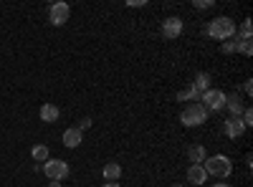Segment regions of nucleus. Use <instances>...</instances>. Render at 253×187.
I'll return each instance as SVG.
<instances>
[{"label":"nucleus","mask_w":253,"mask_h":187,"mask_svg":"<svg viewBox=\"0 0 253 187\" xmlns=\"http://www.w3.org/2000/svg\"><path fill=\"white\" fill-rule=\"evenodd\" d=\"M236 31H238L236 20L228 18V15H218V18H213V20L205 26V33L213 38V40H228V38L236 36Z\"/></svg>","instance_id":"1"},{"label":"nucleus","mask_w":253,"mask_h":187,"mask_svg":"<svg viewBox=\"0 0 253 187\" xmlns=\"http://www.w3.org/2000/svg\"><path fill=\"white\" fill-rule=\"evenodd\" d=\"M203 170L208 172V177L213 175V177L225 180V177H230V172H233V162H230L225 154H213V157H205Z\"/></svg>","instance_id":"2"},{"label":"nucleus","mask_w":253,"mask_h":187,"mask_svg":"<svg viewBox=\"0 0 253 187\" xmlns=\"http://www.w3.org/2000/svg\"><path fill=\"white\" fill-rule=\"evenodd\" d=\"M180 121L185 127H200V124L208 121V112L203 109L200 101H193V104H185V109L180 112Z\"/></svg>","instance_id":"3"},{"label":"nucleus","mask_w":253,"mask_h":187,"mask_svg":"<svg viewBox=\"0 0 253 187\" xmlns=\"http://www.w3.org/2000/svg\"><path fill=\"white\" fill-rule=\"evenodd\" d=\"M225 91H220V89H208L203 96H200V104H203V109L208 112V114H218V112H223L225 109Z\"/></svg>","instance_id":"4"},{"label":"nucleus","mask_w":253,"mask_h":187,"mask_svg":"<svg viewBox=\"0 0 253 187\" xmlns=\"http://www.w3.org/2000/svg\"><path fill=\"white\" fill-rule=\"evenodd\" d=\"M69 162L66 159H46L43 162V175L53 182H61V180H66L69 177Z\"/></svg>","instance_id":"5"},{"label":"nucleus","mask_w":253,"mask_h":187,"mask_svg":"<svg viewBox=\"0 0 253 187\" xmlns=\"http://www.w3.org/2000/svg\"><path fill=\"white\" fill-rule=\"evenodd\" d=\"M185 31V23H182V18H165L162 20V36L165 38H170V40H177Z\"/></svg>","instance_id":"6"},{"label":"nucleus","mask_w":253,"mask_h":187,"mask_svg":"<svg viewBox=\"0 0 253 187\" xmlns=\"http://www.w3.org/2000/svg\"><path fill=\"white\" fill-rule=\"evenodd\" d=\"M71 15V5L69 3H53L48 8V20H51V26H63L69 20Z\"/></svg>","instance_id":"7"},{"label":"nucleus","mask_w":253,"mask_h":187,"mask_svg":"<svg viewBox=\"0 0 253 187\" xmlns=\"http://www.w3.org/2000/svg\"><path fill=\"white\" fill-rule=\"evenodd\" d=\"M223 132H225V137H230V139H241V137L246 134V124H243L238 116H228L225 124H223Z\"/></svg>","instance_id":"8"},{"label":"nucleus","mask_w":253,"mask_h":187,"mask_svg":"<svg viewBox=\"0 0 253 187\" xmlns=\"http://www.w3.org/2000/svg\"><path fill=\"white\" fill-rule=\"evenodd\" d=\"M225 109L230 112V116H238L241 119V114L246 112V104H243V99L238 94H230V96H225Z\"/></svg>","instance_id":"9"},{"label":"nucleus","mask_w":253,"mask_h":187,"mask_svg":"<svg viewBox=\"0 0 253 187\" xmlns=\"http://www.w3.org/2000/svg\"><path fill=\"white\" fill-rule=\"evenodd\" d=\"M81 142H84V132H81L79 127H71V129L63 132V144H66L69 150H76Z\"/></svg>","instance_id":"10"},{"label":"nucleus","mask_w":253,"mask_h":187,"mask_svg":"<svg viewBox=\"0 0 253 187\" xmlns=\"http://www.w3.org/2000/svg\"><path fill=\"white\" fill-rule=\"evenodd\" d=\"M205 180H208V172L203 170V164H190L187 167V182H193V185H205Z\"/></svg>","instance_id":"11"},{"label":"nucleus","mask_w":253,"mask_h":187,"mask_svg":"<svg viewBox=\"0 0 253 187\" xmlns=\"http://www.w3.org/2000/svg\"><path fill=\"white\" fill-rule=\"evenodd\" d=\"M41 121H46V124H53V121H58V116H61V109L56 107V104H43L41 107Z\"/></svg>","instance_id":"12"},{"label":"nucleus","mask_w":253,"mask_h":187,"mask_svg":"<svg viewBox=\"0 0 253 187\" xmlns=\"http://www.w3.org/2000/svg\"><path fill=\"white\" fill-rule=\"evenodd\" d=\"M104 180L107 182H119V177H122V164L119 162H107L104 164Z\"/></svg>","instance_id":"13"},{"label":"nucleus","mask_w":253,"mask_h":187,"mask_svg":"<svg viewBox=\"0 0 253 187\" xmlns=\"http://www.w3.org/2000/svg\"><path fill=\"white\" fill-rule=\"evenodd\" d=\"M187 157H190V162H193V164H203L208 154H205V147H203V144H193V147L187 150Z\"/></svg>","instance_id":"14"},{"label":"nucleus","mask_w":253,"mask_h":187,"mask_svg":"<svg viewBox=\"0 0 253 187\" xmlns=\"http://www.w3.org/2000/svg\"><path fill=\"white\" fill-rule=\"evenodd\" d=\"M193 89H195V91H198L200 96H203V94H205V91L210 89V76H208L205 71H200V74L195 76V81H193Z\"/></svg>","instance_id":"15"},{"label":"nucleus","mask_w":253,"mask_h":187,"mask_svg":"<svg viewBox=\"0 0 253 187\" xmlns=\"http://www.w3.org/2000/svg\"><path fill=\"white\" fill-rule=\"evenodd\" d=\"M31 157H33L36 162H46V159H51V152H48L46 144H36V147L31 150Z\"/></svg>","instance_id":"16"},{"label":"nucleus","mask_w":253,"mask_h":187,"mask_svg":"<svg viewBox=\"0 0 253 187\" xmlns=\"http://www.w3.org/2000/svg\"><path fill=\"white\" fill-rule=\"evenodd\" d=\"M198 99H200V94L193 89V84H190L187 89H182V91H177V101H190V104H193Z\"/></svg>","instance_id":"17"},{"label":"nucleus","mask_w":253,"mask_h":187,"mask_svg":"<svg viewBox=\"0 0 253 187\" xmlns=\"http://www.w3.org/2000/svg\"><path fill=\"white\" fill-rule=\"evenodd\" d=\"M238 46H241V38H228V40H223V43H220V51L223 53H236L238 51Z\"/></svg>","instance_id":"18"},{"label":"nucleus","mask_w":253,"mask_h":187,"mask_svg":"<svg viewBox=\"0 0 253 187\" xmlns=\"http://www.w3.org/2000/svg\"><path fill=\"white\" fill-rule=\"evenodd\" d=\"M251 33H253V28H251V20H243L241 28L236 31V38H241V40H251Z\"/></svg>","instance_id":"19"},{"label":"nucleus","mask_w":253,"mask_h":187,"mask_svg":"<svg viewBox=\"0 0 253 187\" xmlns=\"http://www.w3.org/2000/svg\"><path fill=\"white\" fill-rule=\"evenodd\" d=\"M193 8L195 10H208V8H213V0H195Z\"/></svg>","instance_id":"20"},{"label":"nucleus","mask_w":253,"mask_h":187,"mask_svg":"<svg viewBox=\"0 0 253 187\" xmlns=\"http://www.w3.org/2000/svg\"><path fill=\"white\" fill-rule=\"evenodd\" d=\"M238 51H241L243 56H251V53H253V43H251V40H241V46H238Z\"/></svg>","instance_id":"21"},{"label":"nucleus","mask_w":253,"mask_h":187,"mask_svg":"<svg viewBox=\"0 0 253 187\" xmlns=\"http://www.w3.org/2000/svg\"><path fill=\"white\" fill-rule=\"evenodd\" d=\"M89 127H91V119H89V116H84V119L79 121V129L84 132V129H89Z\"/></svg>","instance_id":"22"},{"label":"nucleus","mask_w":253,"mask_h":187,"mask_svg":"<svg viewBox=\"0 0 253 187\" xmlns=\"http://www.w3.org/2000/svg\"><path fill=\"white\" fill-rule=\"evenodd\" d=\"M243 94H246V96H251V94H253V81H251V78L243 84Z\"/></svg>","instance_id":"23"},{"label":"nucleus","mask_w":253,"mask_h":187,"mask_svg":"<svg viewBox=\"0 0 253 187\" xmlns=\"http://www.w3.org/2000/svg\"><path fill=\"white\" fill-rule=\"evenodd\" d=\"M101 187H122V185H119V182H104Z\"/></svg>","instance_id":"24"},{"label":"nucleus","mask_w":253,"mask_h":187,"mask_svg":"<svg viewBox=\"0 0 253 187\" xmlns=\"http://www.w3.org/2000/svg\"><path fill=\"white\" fill-rule=\"evenodd\" d=\"M213 187H233V185H228V182H215Z\"/></svg>","instance_id":"25"},{"label":"nucleus","mask_w":253,"mask_h":187,"mask_svg":"<svg viewBox=\"0 0 253 187\" xmlns=\"http://www.w3.org/2000/svg\"><path fill=\"white\" fill-rule=\"evenodd\" d=\"M48 187H61V182H53V180H51V182H48Z\"/></svg>","instance_id":"26"},{"label":"nucleus","mask_w":253,"mask_h":187,"mask_svg":"<svg viewBox=\"0 0 253 187\" xmlns=\"http://www.w3.org/2000/svg\"><path fill=\"white\" fill-rule=\"evenodd\" d=\"M175 187H185V185H175Z\"/></svg>","instance_id":"27"}]
</instances>
